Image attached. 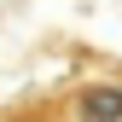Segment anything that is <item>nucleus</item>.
Returning a JSON list of instances; mask_svg holds the SVG:
<instances>
[{"label":"nucleus","mask_w":122,"mask_h":122,"mask_svg":"<svg viewBox=\"0 0 122 122\" xmlns=\"http://www.w3.org/2000/svg\"><path fill=\"white\" fill-rule=\"evenodd\" d=\"M81 116V122H122V76H81L70 81L64 99H41V105H18V116Z\"/></svg>","instance_id":"f257e3e1"}]
</instances>
